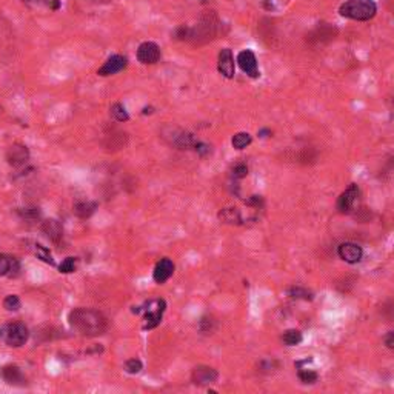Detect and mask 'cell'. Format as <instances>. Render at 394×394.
<instances>
[{
  "instance_id": "cell-1",
  "label": "cell",
  "mask_w": 394,
  "mask_h": 394,
  "mask_svg": "<svg viewBox=\"0 0 394 394\" xmlns=\"http://www.w3.org/2000/svg\"><path fill=\"white\" fill-rule=\"evenodd\" d=\"M68 322L76 331L86 337H96L102 336L108 328L106 317L92 308H76L69 313Z\"/></svg>"
},
{
  "instance_id": "cell-2",
  "label": "cell",
  "mask_w": 394,
  "mask_h": 394,
  "mask_svg": "<svg viewBox=\"0 0 394 394\" xmlns=\"http://www.w3.org/2000/svg\"><path fill=\"white\" fill-rule=\"evenodd\" d=\"M339 14L356 22H368L377 14L374 0H345L339 7Z\"/></svg>"
},
{
  "instance_id": "cell-3",
  "label": "cell",
  "mask_w": 394,
  "mask_h": 394,
  "mask_svg": "<svg viewBox=\"0 0 394 394\" xmlns=\"http://www.w3.org/2000/svg\"><path fill=\"white\" fill-rule=\"evenodd\" d=\"M30 333L28 328L23 325L20 322H14L7 325L5 331H4V339L7 342L8 346H14V348H19V346L25 345V342L28 340Z\"/></svg>"
},
{
  "instance_id": "cell-4",
  "label": "cell",
  "mask_w": 394,
  "mask_h": 394,
  "mask_svg": "<svg viewBox=\"0 0 394 394\" xmlns=\"http://www.w3.org/2000/svg\"><path fill=\"white\" fill-rule=\"evenodd\" d=\"M360 197V188L357 187L356 183H351L348 188H346L339 197H337V202H336V208L340 214H348L353 211V208L356 205V202L359 200Z\"/></svg>"
},
{
  "instance_id": "cell-5",
  "label": "cell",
  "mask_w": 394,
  "mask_h": 394,
  "mask_svg": "<svg viewBox=\"0 0 394 394\" xmlns=\"http://www.w3.org/2000/svg\"><path fill=\"white\" fill-rule=\"evenodd\" d=\"M165 311V300H151L148 302L147 308H144V320H145V330H153L156 328L159 323L162 322V316H164Z\"/></svg>"
},
{
  "instance_id": "cell-6",
  "label": "cell",
  "mask_w": 394,
  "mask_h": 394,
  "mask_svg": "<svg viewBox=\"0 0 394 394\" xmlns=\"http://www.w3.org/2000/svg\"><path fill=\"white\" fill-rule=\"evenodd\" d=\"M237 63L242 71L249 76L251 79H257L260 76L259 65H257V57L251 50H243L237 54Z\"/></svg>"
},
{
  "instance_id": "cell-7",
  "label": "cell",
  "mask_w": 394,
  "mask_h": 394,
  "mask_svg": "<svg viewBox=\"0 0 394 394\" xmlns=\"http://www.w3.org/2000/svg\"><path fill=\"white\" fill-rule=\"evenodd\" d=\"M217 379H219L217 369H214V368H211V366H206V365L196 366V368L193 369V374H191L193 383H194V385H199V386L213 385V383H216Z\"/></svg>"
},
{
  "instance_id": "cell-8",
  "label": "cell",
  "mask_w": 394,
  "mask_h": 394,
  "mask_svg": "<svg viewBox=\"0 0 394 394\" xmlns=\"http://www.w3.org/2000/svg\"><path fill=\"white\" fill-rule=\"evenodd\" d=\"M128 66V59L125 56H120V54H114L111 57L106 59V62L97 69V74L102 76V77H106V76H114Z\"/></svg>"
},
{
  "instance_id": "cell-9",
  "label": "cell",
  "mask_w": 394,
  "mask_h": 394,
  "mask_svg": "<svg viewBox=\"0 0 394 394\" xmlns=\"http://www.w3.org/2000/svg\"><path fill=\"white\" fill-rule=\"evenodd\" d=\"M160 59V48L154 42H144L137 48V60L144 65H154Z\"/></svg>"
},
{
  "instance_id": "cell-10",
  "label": "cell",
  "mask_w": 394,
  "mask_h": 394,
  "mask_svg": "<svg viewBox=\"0 0 394 394\" xmlns=\"http://www.w3.org/2000/svg\"><path fill=\"white\" fill-rule=\"evenodd\" d=\"M337 256L346 264H357L363 257V249L354 242H343L337 248Z\"/></svg>"
},
{
  "instance_id": "cell-11",
  "label": "cell",
  "mask_w": 394,
  "mask_h": 394,
  "mask_svg": "<svg viewBox=\"0 0 394 394\" xmlns=\"http://www.w3.org/2000/svg\"><path fill=\"white\" fill-rule=\"evenodd\" d=\"M217 69L219 73L226 77V79H233L234 77V73H236V65H234V56H233V51L229 48H223L220 53H219V57H217Z\"/></svg>"
},
{
  "instance_id": "cell-12",
  "label": "cell",
  "mask_w": 394,
  "mask_h": 394,
  "mask_svg": "<svg viewBox=\"0 0 394 394\" xmlns=\"http://www.w3.org/2000/svg\"><path fill=\"white\" fill-rule=\"evenodd\" d=\"M7 160L11 167H22L30 160V151L25 145L22 144H13L7 151Z\"/></svg>"
},
{
  "instance_id": "cell-13",
  "label": "cell",
  "mask_w": 394,
  "mask_h": 394,
  "mask_svg": "<svg viewBox=\"0 0 394 394\" xmlns=\"http://www.w3.org/2000/svg\"><path fill=\"white\" fill-rule=\"evenodd\" d=\"M0 377H2V380L7 382L8 385H14V386H22L27 382L22 369L16 365H5L0 368Z\"/></svg>"
},
{
  "instance_id": "cell-14",
  "label": "cell",
  "mask_w": 394,
  "mask_h": 394,
  "mask_svg": "<svg viewBox=\"0 0 394 394\" xmlns=\"http://www.w3.org/2000/svg\"><path fill=\"white\" fill-rule=\"evenodd\" d=\"M171 144L177 147L179 150H194L197 139L188 133V131H179V129H171Z\"/></svg>"
},
{
  "instance_id": "cell-15",
  "label": "cell",
  "mask_w": 394,
  "mask_h": 394,
  "mask_svg": "<svg viewBox=\"0 0 394 394\" xmlns=\"http://www.w3.org/2000/svg\"><path fill=\"white\" fill-rule=\"evenodd\" d=\"M173 274H174V264L171 259L165 257L160 262H157V265L153 271V279L156 284H165Z\"/></svg>"
},
{
  "instance_id": "cell-16",
  "label": "cell",
  "mask_w": 394,
  "mask_h": 394,
  "mask_svg": "<svg viewBox=\"0 0 394 394\" xmlns=\"http://www.w3.org/2000/svg\"><path fill=\"white\" fill-rule=\"evenodd\" d=\"M42 231H43V234L48 237L51 242H54V243H59L63 239V226L56 219L45 220L42 223Z\"/></svg>"
},
{
  "instance_id": "cell-17",
  "label": "cell",
  "mask_w": 394,
  "mask_h": 394,
  "mask_svg": "<svg viewBox=\"0 0 394 394\" xmlns=\"http://www.w3.org/2000/svg\"><path fill=\"white\" fill-rule=\"evenodd\" d=\"M20 274V264L16 257L0 254V277H17Z\"/></svg>"
},
{
  "instance_id": "cell-18",
  "label": "cell",
  "mask_w": 394,
  "mask_h": 394,
  "mask_svg": "<svg viewBox=\"0 0 394 394\" xmlns=\"http://www.w3.org/2000/svg\"><path fill=\"white\" fill-rule=\"evenodd\" d=\"M96 210H97V203L96 202H77L76 205H74V213H76V216L77 217H80V219H88V217H91L92 214L96 213Z\"/></svg>"
},
{
  "instance_id": "cell-19",
  "label": "cell",
  "mask_w": 394,
  "mask_h": 394,
  "mask_svg": "<svg viewBox=\"0 0 394 394\" xmlns=\"http://www.w3.org/2000/svg\"><path fill=\"white\" fill-rule=\"evenodd\" d=\"M219 219L223 223H229V225H240L242 223V216L236 208H223V210L219 211Z\"/></svg>"
},
{
  "instance_id": "cell-20",
  "label": "cell",
  "mask_w": 394,
  "mask_h": 394,
  "mask_svg": "<svg viewBox=\"0 0 394 394\" xmlns=\"http://www.w3.org/2000/svg\"><path fill=\"white\" fill-rule=\"evenodd\" d=\"M252 142V137L248 134V133H236L233 136V139H231V145H233V148L236 150H245L246 147H249Z\"/></svg>"
},
{
  "instance_id": "cell-21",
  "label": "cell",
  "mask_w": 394,
  "mask_h": 394,
  "mask_svg": "<svg viewBox=\"0 0 394 394\" xmlns=\"http://www.w3.org/2000/svg\"><path fill=\"white\" fill-rule=\"evenodd\" d=\"M302 340H304L302 333H300L299 330H294V328L287 330V331L282 334V342H284L287 346H296V345H299Z\"/></svg>"
},
{
  "instance_id": "cell-22",
  "label": "cell",
  "mask_w": 394,
  "mask_h": 394,
  "mask_svg": "<svg viewBox=\"0 0 394 394\" xmlns=\"http://www.w3.org/2000/svg\"><path fill=\"white\" fill-rule=\"evenodd\" d=\"M17 213L22 217V220H25V222H36V220L40 219V210H39V208H36V206L19 208Z\"/></svg>"
},
{
  "instance_id": "cell-23",
  "label": "cell",
  "mask_w": 394,
  "mask_h": 394,
  "mask_svg": "<svg viewBox=\"0 0 394 394\" xmlns=\"http://www.w3.org/2000/svg\"><path fill=\"white\" fill-rule=\"evenodd\" d=\"M33 251H34L36 256H37L40 260H43L45 264L54 265V259H53V256H51L50 249H46V248L42 246L40 243H33Z\"/></svg>"
},
{
  "instance_id": "cell-24",
  "label": "cell",
  "mask_w": 394,
  "mask_h": 394,
  "mask_svg": "<svg viewBox=\"0 0 394 394\" xmlns=\"http://www.w3.org/2000/svg\"><path fill=\"white\" fill-rule=\"evenodd\" d=\"M297 376L300 379V382L302 383H316L317 379H319V374L316 371H313V369H308V368H300L299 371H297Z\"/></svg>"
},
{
  "instance_id": "cell-25",
  "label": "cell",
  "mask_w": 394,
  "mask_h": 394,
  "mask_svg": "<svg viewBox=\"0 0 394 394\" xmlns=\"http://www.w3.org/2000/svg\"><path fill=\"white\" fill-rule=\"evenodd\" d=\"M111 115L117 122H126L129 119V115H128V112H126V109L122 103H114L111 106Z\"/></svg>"
},
{
  "instance_id": "cell-26",
  "label": "cell",
  "mask_w": 394,
  "mask_h": 394,
  "mask_svg": "<svg viewBox=\"0 0 394 394\" xmlns=\"http://www.w3.org/2000/svg\"><path fill=\"white\" fill-rule=\"evenodd\" d=\"M288 294L294 299H304V300H311L313 299V293L308 291L307 288L302 287H291L288 290Z\"/></svg>"
},
{
  "instance_id": "cell-27",
  "label": "cell",
  "mask_w": 394,
  "mask_h": 394,
  "mask_svg": "<svg viewBox=\"0 0 394 394\" xmlns=\"http://www.w3.org/2000/svg\"><path fill=\"white\" fill-rule=\"evenodd\" d=\"M214 327H216V322H214V319H213V317H210V316H205V317H202V320H200V323H199V328H200V331H202V333H205V334H210V333H213V331H214Z\"/></svg>"
},
{
  "instance_id": "cell-28",
  "label": "cell",
  "mask_w": 394,
  "mask_h": 394,
  "mask_svg": "<svg viewBox=\"0 0 394 394\" xmlns=\"http://www.w3.org/2000/svg\"><path fill=\"white\" fill-rule=\"evenodd\" d=\"M4 308L8 311H17L20 308V299L16 294H10L4 299Z\"/></svg>"
},
{
  "instance_id": "cell-29",
  "label": "cell",
  "mask_w": 394,
  "mask_h": 394,
  "mask_svg": "<svg viewBox=\"0 0 394 394\" xmlns=\"http://www.w3.org/2000/svg\"><path fill=\"white\" fill-rule=\"evenodd\" d=\"M144 368V363L139 360V359H129L125 362V371L129 373V374H137L141 373Z\"/></svg>"
},
{
  "instance_id": "cell-30",
  "label": "cell",
  "mask_w": 394,
  "mask_h": 394,
  "mask_svg": "<svg viewBox=\"0 0 394 394\" xmlns=\"http://www.w3.org/2000/svg\"><path fill=\"white\" fill-rule=\"evenodd\" d=\"M76 264H77L76 257H66V259H65V260L60 264V267H59V271H60V273H63V274L74 273V271H76Z\"/></svg>"
},
{
  "instance_id": "cell-31",
  "label": "cell",
  "mask_w": 394,
  "mask_h": 394,
  "mask_svg": "<svg viewBox=\"0 0 394 394\" xmlns=\"http://www.w3.org/2000/svg\"><path fill=\"white\" fill-rule=\"evenodd\" d=\"M23 2H36V4L45 5L46 8H50L53 11H57L60 8V0H23Z\"/></svg>"
},
{
  "instance_id": "cell-32",
  "label": "cell",
  "mask_w": 394,
  "mask_h": 394,
  "mask_svg": "<svg viewBox=\"0 0 394 394\" xmlns=\"http://www.w3.org/2000/svg\"><path fill=\"white\" fill-rule=\"evenodd\" d=\"M231 176H233V179H243L248 176V167L245 164H237L233 171H231Z\"/></svg>"
},
{
  "instance_id": "cell-33",
  "label": "cell",
  "mask_w": 394,
  "mask_h": 394,
  "mask_svg": "<svg viewBox=\"0 0 394 394\" xmlns=\"http://www.w3.org/2000/svg\"><path fill=\"white\" fill-rule=\"evenodd\" d=\"M246 203H248L249 206L259 208V206H262V205H264V199H262L260 196H251V197L246 200Z\"/></svg>"
},
{
  "instance_id": "cell-34",
  "label": "cell",
  "mask_w": 394,
  "mask_h": 394,
  "mask_svg": "<svg viewBox=\"0 0 394 394\" xmlns=\"http://www.w3.org/2000/svg\"><path fill=\"white\" fill-rule=\"evenodd\" d=\"M385 343H386V346L389 350H392V346H394V340H392V331H389L388 333V336L385 337Z\"/></svg>"
},
{
  "instance_id": "cell-35",
  "label": "cell",
  "mask_w": 394,
  "mask_h": 394,
  "mask_svg": "<svg viewBox=\"0 0 394 394\" xmlns=\"http://www.w3.org/2000/svg\"><path fill=\"white\" fill-rule=\"evenodd\" d=\"M271 134H273V131L268 129V128H264V129H260V131L257 133V136L262 137V139H264V137H268V136H271Z\"/></svg>"
},
{
  "instance_id": "cell-36",
  "label": "cell",
  "mask_w": 394,
  "mask_h": 394,
  "mask_svg": "<svg viewBox=\"0 0 394 394\" xmlns=\"http://www.w3.org/2000/svg\"><path fill=\"white\" fill-rule=\"evenodd\" d=\"M199 2H202V4H205V2H206V0H199Z\"/></svg>"
},
{
  "instance_id": "cell-37",
  "label": "cell",
  "mask_w": 394,
  "mask_h": 394,
  "mask_svg": "<svg viewBox=\"0 0 394 394\" xmlns=\"http://www.w3.org/2000/svg\"><path fill=\"white\" fill-rule=\"evenodd\" d=\"M0 336H2V331H0Z\"/></svg>"
}]
</instances>
